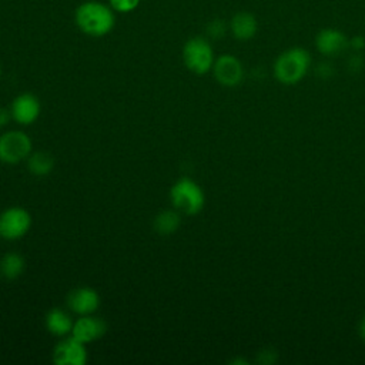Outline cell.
Here are the masks:
<instances>
[{"label": "cell", "mask_w": 365, "mask_h": 365, "mask_svg": "<svg viewBox=\"0 0 365 365\" xmlns=\"http://www.w3.org/2000/svg\"><path fill=\"white\" fill-rule=\"evenodd\" d=\"M107 325L101 318L91 315H81L78 319L74 321L71 336L78 339L83 344H90L96 339H100L106 334Z\"/></svg>", "instance_id": "7c38bea8"}, {"label": "cell", "mask_w": 365, "mask_h": 365, "mask_svg": "<svg viewBox=\"0 0 365 365\" xmlns=\"http://www.w3.org/2000/svg\"><path fill=\"white\" fill-rule=\"evenodd\" d=\"M0 164H1V160H0Z\"/></svg>", "instance_id": "4316f807"}, {"label": "cell", "mask_w": 365, "mask_h": 365, "mask_svg": "<svg viewBox=\"0 0 365 365\" xmlns=\"http://www.w3.org/2000/svg\"><path fill=\"white\" fill-rule=\"evenodd\" d=\"M334 74V66L328 61H322L318 67H317V76L321 78H329Z\"/></svg>", "instance_id": "ffe728a7"}, {"label": "cell", "mask_w": 365, "mask_h": 365, "mask_svg": "<svg viewBox=\"0 0 365 365\" xmlns=\"http://www.w3.org/2000/svg\"><path fill=\"white\" fill-rule=\"evenodd\" d=\"M311 67V54L304 47H291L284 50L274 61L272 70L275 78L285 86L299 83Z\"/></svg>", "instance_id": "7a4b0ae2"}, {"label": "cell", "mask_w": 365, "mask_h": 365, "mask_svg": "<svg viewBox=\"0 0 365 365\" xmlns=\"http://www.w3.org/2000/svg\"><path fill=\"white\" fill-rule=\"evenodd\" d=\"M140 0H110V7L118 13H130L137 9Z\"/></svg>", "instance_id": "d6986e66"}, {"label": "cell", "mask_w": 365, "mask_h": 365, "mask_svg": "<svg viewBox=\"0 0 365 365\" xmlns=\"http://www.w3.org/2000/svg\"><path fill=\"white\" fill-rule=\"evenodd\" d=\"M212 73L215 80L225 87H234L244 78L242 63L232 54H222L217 57L212 66Z\"/></svg>", "instance_id": "9c48e42d"}, {"label": "cell", "mask_w": 365, "mask_h": 365, "mask_svg": "<svg viewBox=\"0 0 365 365\" xmlns=\"http://www.w3.org/2000/svg\"><path fill=\"white\" fill-rule=\"evenodd\" d=\"M27 167L29 171L34 175H47L54 167L53 155H50L46 151L33 153L27 158Z\"/></svg>", "instance_id": "e0dca14e"}, {"label": "cell", "mask_w": 365, "mask_h": 365, "mask_svg": "<svg viewBox=\"0 0 365 365\" xmlns=\"http://www.w3.org/2000/svg\"><path fill=\"white\" fill-rule=\"evenodd\" d=\"M53 362L56 365H84L87 362L86 344L74 336H67L53 348Z\"/></svg>", "instance_id": "52a82bcc"}, {"label": "cell", "mask_w": 365, "mask_h": 365, "mask_svg": "<svg viewBox=\"0 0 365 365\" xmlns=\"http://www.w3.org/2000/svg\"><path fill=\"white\" fill-rule=\"evenodd\" d=\"M314 44L319 54L325 57H336L349 47V38L339 29L325 27L317 33Z\"/></svg>", "instance_id": "ba28073f"}, {"label": "cell", "mask_w": 365, "mask_h": 365, "mask_svg": "<svg viewBox=\"0 0 365 365\" xmlns=\"http://www.w3.org/2000/svg\"><path fill=\"white\" fill-rule=\"evenodd\" d=\"M182 61L185 67L198 76L212 70L215 57L210 41L204 37H192L182 47Z\"/></svg>", "instance_id": "277c9868"}, {"label": "cell", "mask_w": 365, "mask_h": 365, "mask_svg": "<svg viewBox=\"0 0 365 365\" xmlns=\"http://www.w3.org/2000/svg\"><path fill=\"white\" fill-rule=\"evenodd\" d=\"M230 31L238 41H248L258 31V20L250 11H237L230 20Z\"/></svg>", "instance_id": "4fadbf2b"}, {"label": "cell", "mask_w": 365, "mask_h": 365, "mask_svg": "<svg viewBox=\"0 0 365 365\" xmlns=\"http://www.w3.org/2000/svg\"><path fill=\"white\" fill-rule=\"evenodd\" d=\"M31 227V215L21 207H10L0 214V237L9 241L19 240Z\"/></svg>", "instance_id": "8992f818"}, {"label": "cell", "mask_w": 365, "mask_h": 365, "mask_svg": "<svg viewBox=\"0 0 365 365\" xmlns=\"http://www.w3.org/2000/svg\"><path fill=\"white\" fill-rule=\"evenodd\" d=\"M11 118V113L10 108H0V127L4 125L6 123H9V120Z\"/></svg>", "instance_id": "cb8c5ba5"}, {"label": "cell", "mask_w": 365, "mask_h": 365, "mask_svg": "<svg viewBox=\"0 0 365 365\" xmlns=\"http://www.w3.org/2000/svg\"><path fill=\"white\" fill-rule=\"evenodd\" d=\"M170 200L174 210L185 215L198 214L205 204V195L202 188L188 177L178 178L173 184L170 190Z\"/></svg>", "instance_id": "3957f363"}, {"label": "cell", "mask_w": 365, "mask_h": 365, "mask_svg": "<svg viewBox=\"0 0 365 365\" xmlns=\"http://www.w3.org/2000/svg\"><path fill=\"white\" fill-rule=\"evenodd\" d=\"M40 111H41L40 101L31 93H23L17 96L10 106L11 118L21 125H29L34 123L38 118Z\"/></svg>", "instance_id": "30bf717a"}, {"label": "cell", "mask_w": 365, "mask_h": 365, "mask_svg": "<svg viewBox=\"0 0 365 365\" xmlns=\"http://www.w3.org/2000/svg\"><path fill=\"white\" fill-rule=\"evenodd\" d=\"M275 358H277V354L272 349H264L261 354H258V361L262 364H272Z\"/></svg>", "instance_id": "44dd1931"}, {"label": "cell", "mask_w": 365, "mask_h": 365, "mask_svg": "<svg viewBox=\"0 0 365 365\" xmlns=\"http://www.w3.org/2000/svg\"><path fill=\"white\" fill-rule=\"evenodd\" d=\"M0 74H1V67H0Z\"/></svg>", "instance_id": "484cf974"}, {"label": "cell", "mask_w": 365, "mask_h": 365, "mask_svg": "<svg viewBox=\"0 0 365 365\" xmlns=\"http://www.w3.org/2000/svg\"><path fill=\"white\" fill-rule=\"evenodd\" d=\"M228 29H230V27H228V24H227L224 20H221V19H214V20H211V21L208 23V26H207V34H208V37H211V38H214V40H218V38H221V37L225 36V33H227Z\"/></svg>", "instance_id": "ac0fdd59"}, {"label": "cell", "mask_w": 365, "mask_h": 365, "mask_svg": "<svg viewBox=\"0 0 365 365\" xmlns=\"http://www.w3.org/2000/svg\"><path fill=\"white\" fill-rule=\"evenodd\" d=\"M362 63H364L362 57H361L359 54H354V56H351L349 60H348V68H351V70H359V68L362 67Z\"/></svg>", "instance_id": "603a6c76"}, {"label": "cell", "mask_w": 365, "mask_h": 365, "mask_svg": "<svg viewBox=\"0 0 365 365\" xmlns=\"http://www.w3.org/2000/svg\"><path fill=\"white\" fill-rule=\"evenodd\" d=\"M31 154V140L20 130H10L0 135V160L7 164H17Z\"/></svg>", "instance_id": "5b68a950"}, {"label": "cell", "mask_w": 365, "mask_h": 365, "mask_svg": "<svg viewBox=\"0 0 365 365\" xmlns=\"http://www.w3.org/2000/svg\"><path fill=\"white\" fill-rule=\"evenodd\" d=\"M77 27L87 36L103 37L108 34L115 23L111 7L100 1L81 3L74 14Z\"/></svg>", "instance_id": "6da1fadb"}, {"label": "cell", "mask_w": 365, "mask_h": 365, "mask_svg": "<svg viewBox=\"0 0 365 365\" xmlns=\"http://www.w3.org/2000/svg\"><path fill=\"white\" fill-rule=\"evenodd\" d=\"M24 271V259L17 252H9L0 259V274L6 279H16Z\"/></svg>", "instance_id": "9a60e30c"}, {"label": "cell", "mask_w": 365, "mask_h": 365, "mask_svg": "<svg viewBox=\"0 0 365 365\" xmlns=\"http://www.w3.org/2000/svg\"><path fill=\"white\" fill-rule=\"evenodd\" d=\"M74 321L71 317L61 308H53L46 315V328L51 335L67 336L71 334Z\"/></svg>", "instance_id": "5bb4252c"}, {"label": "cell", "mask_w": 365, "mask_h": 365, "mask_svg": "<svg viewBox=\"0 0 365 365\" xmlns=\"http://www.w3.org/2000/svg\"><path fill=\"white\" fill-rule=\"evenodd\" d=\"M181 224L180 212L177 210H164L154 218V228L163 235L173 234Z\"/></svg>", "instance_id": "2e32d148"}, {"label": "cell", "mask_w": 365, "mask_h": 365, "mask_svg": "<svg viewBox=\"0 0 365 365\" xmlns=\"http://www.w3.org/2000/svg\"><path fill=\"white\" fill-rule=\"evenodd\" d=\"M68 308L77 315H91L100 307V295L90 287H80L73 289L67 297Z\"/></svg>", "instance_id": "8fae6325"}, {"label": "cell", "mask_w": 365, "mask_h": 365, "mask_svg": "<svg viewBox=\"0 0 365 365\" xmlns=\"http://www.w3.org/2000/svg\"><path fill=\"white\" fill-rule=\"evenodd\" d=\"M349 47H352L355 51H361L365 47V38L362 36H355L349 38Z\"/></svg>", "instance_id": "7402d4cb"}, {"label": "cell", "mask_w": 365, "mask_h": 365, "mask_svg": "<svg viewBox=\"0 0 365 365\" xmlns=\"http://www.w3.org/2000/svg\"><path fill=\"white\" fill-rule=\"evenodd\" d=\"M358 334H359L361 339L365 342V317H362V319L359 321V325H358Z\"/></svg>", "instance_id": "d4e9b609"}]
</instances>
